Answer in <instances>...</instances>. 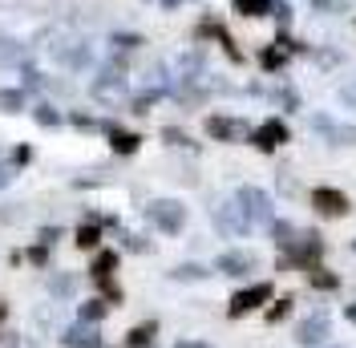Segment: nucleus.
<instances>
[{
  "label": "nucleus",
  "instance_id": "1",
  "mask_svg": "<svg viewBox=\"0 0 356 348\" xmlns=\"http://www.w3.org/2000/svg\"><path fill=\"white\" fill-rule=\"evenodd\" d=\"M150 223L166 235H178L182 223H186V207L175 203V198H158V203H150Z\"/></svg>",
  "mask_w": 356,
  "mask_h": 348
},
{
  "label": "nucleus",
  "instance_id": "2",
  "mask_svg": "<svg viewBox=\"0 0 356 348\" xmlns=\"http://www.w3.org/2000/svg\"><path fill=\"white\" fill-rule=\"evenodd\" d=\"M271 300V283H255V287H243L239 296H231V316H247V312H255L259 304H267Z\"/></svg>",
  "mask_w": 356,
  "mask_h": 348
},
{
  "label": "nucleus",
  "instance_id": "3",
  "mask_svg": "<svg viewBox=\"0 0 356 348\" xmlns=\"http://www.w3.org/2000/svg\"><path fill=\"white\" fill-rule=\"evenodd\" d=\"M239 203H243V215L251 223H271V198L264 191H255V187H243L239 191Z\"/></svg>",
  "mask_w": 356,
  "mask_h": 348
},
{
  "label": "nucleus",
  "instance_id": "4",
  "mask_svg": "<svg viewBox=\"0 0 356 348\" xmlns=\"http://www.w3.org/2000/svg\"><path fill=\"white\" fill-rule=\"evenodd\" d=\"M312 207H316L320 215H332V219L348 215V198L340 195V191H332V187H320V191L312 195Z\"/></svg>",
  "mask_w": 356,
  "mask_h": 348
},
{
  "label": "nucleus",
  "instance_id": "5",
  "mask_svg": "<svg viewBox=\"0 0 356 348\" xmlns=\"http://www.w3.org/2000/svg\"><path fill=\"white\" fill-rule=\"evenodd\" d=\"M215 223H219V231H227V235H243L247 227H251V219L243 215V207H239V203L219 207V211H215Z\"/></svg>",
  "mask_w": 356,
  "mask_h": 348
},
{
  "label": "nucleus",
  "instance_id": "6",
  "mask_svg": "<svg viewBox=\"0 0 356 348\" xmlns=\"http://www.w3.org/2000/svg\"><path fill=\"white\" fill-rule=\"evenodd\" d=\"M251 142H255V146H259V150H275V146H280V142H288V126H284V122H275V118H271V122H264V126H259V130L251 134Z\"/></svg>",
  "mask_w": 356,
  "mask_h": 348
},
{
  "label": "nucleus",
  "instance_id": "7",
  "mask_svg": "<svg viewBox=\"0 0 356 348\" xmlns=\"http://www.w3.org/2000/svg\"><path fill=\"white\" fill-rule=\"evenodd\" d=\"M324 332H328V316H320V312H316V316H308L304 324L296 328V336H300V345H304V348L320 345V340H324Z\"/></svg>",
  "mask_w": 356,
  "mask_h": 348
},
{
  "label": "nucleus",
  "instance_id": "8",
  "mask_svg": "<svg viewBox=\"0 0 356 348\" xmlns=\"http://www.w3.org/2000/svg\"><path fill=\"white\" fill-rule=\"evenodd\" d=\"M61 340H65V348H102V340H97V328H93V324H73Z\"/></svg>",
  "mask_w": 356,
  "mask_h": 348
},
{
  "label": "nucleus",
  "instance_id": "9",
  "mask_svg": "<svg viewBox=\"0 0 356 348\" xmlns=\"http://www.w3.org/2000/svg\"><path fill=\"white\" fill-rule=\"evenodd\" d=\"M255 267V255H247V251H227V255H219V271H227V276H247Z\"/></svg>",
  "mask_w": 356,
  "mask_h": 348
},
{
  "label": "nucleus",
  "instance_id": "10",
  "mask_svg": "<svg viewBox=\"0 0 356 348\" xmlns=\"http://www.w3.org/2000/svg\"><path fill=\"white\" fill-rule=\"evenodd\" d=\"M207 134L219 138V142H231V138L243 134V122H235V118H207Z\"/></svg>",
  "mask_w": 356,
  "mask_h": 348
},
{
  "label": "nucleus",
  "instance_id": "11",
  "mask_svg": "<svg viewBox=\"0 0 356 348\" xmlns=\"http://www.w3.org/2000/svg\"><path fill=\"white\" fill-rule=\"evenodd\" d=\"M106 134H110V146H113V154H134L138 146H142V138H138V134H130V130H118V126H106Z\"/></svg>",
  "mask_w": 356,
  "mask_h": 348
},
{
  "label": "nucleus",
  "instance_id": "12",
  "mask_svg": "<svg viewBox=\"0 0 356 348\" xmlns=\"http://www.w3.org/2000/svg\"><path fill=\"white\" fill-rule=\"evenodd\" d=\"M113 267H118V255H113V251H102V255L93 260V267H89V276H93V283H97V287H102V283H110Z\"/></svg>",
  "mask_w": 356,
  "mask_h": 348
},
{
  "label": "nucleus",
  "instance_id": "13",
  "mask_svg": "<svg viewBox=\"0 0 356 348\" xmlns=\"http://www.w3.org/2000/svg\"><path fill=\"white\" fill-rule=\"evenodd\" d=\"M288 251L296 255V263H312L316 255H320V235H304V239L291 243Z\"/></svg>",
  "mask_w": 356,
  "mask_h": 348
},
{
  "label": "nucleus",
  "instance_id": "14",
  "mask_svg": "<svg viewBox=\"0 0 356 348\" xmlns=\"http://www.w3.org/2000/svg\"><path fill=\"white\" fill-rule=\"evenodd\" d=\"M77 292V276H69V271H57L53 280H49V296L53 300H69Z\"/></svg>",
  "mask_w": 356,
  "mask_h": 348
},
{
  "label": "nucleus",
  "instance_id": "15",
  "mask_svg": "<svg viewBox=\"0 0 356 348\" xmlns=\"http://www.w3.org/2000/svg\"><path fill=\"white\" fill-rule=\"evenodd\" d=\"M154 332H158V324H154V320H146V324L130 328L126 345H130V348H150V345H154Z\"/></svg>",
  "mask_w": 356,
  "mask_h": 348
},
{
  "label": "nucleus",
  "instance_id": "16",
  "mask_svg": "<svg viewBox=\"0 0 356 348\" xmlns=\"http://www.w3.org/2000/svg\"><path fill=\"white\" fill-rule=\"evenodd\" d=\"M33 122L44 126V130H57V126H61V109L49 106V102H41V106H33Z\"/></svg>",
  "mask_w": 356,
  "mask_h": 348
},
{
  "label": "nucleus",
  "instance_id": "17",
  "mask_svg": "<svg viewBox=\"0 0 356 348\" xmlns=\"http://www.w3.org/2000/svg\"><path fill=\"white\" fill-rule=\"evenodd\" d=\"M24 106H29L24 89H0V109L4 113H24Z\"/></svg>",
  "mask_w": 356,
  "mask_h": 348
},
{
  "label": "nucleus",
  "instance_id": "18",
  "mask_svg": "<svg viewBox=\"0 0 356 348\" xmlns=\"http://www.w3.org/2000/svg\"><path fill=\"white\" fill-rule=\"evenodd\" d=\"M235 13H243V17H267V13H275V0H235Z\"/></svg>",
  "mask_w": 356,
  "mask_h": 348
},
{
  "label": "nucleus",
  "instance_id": "19",
  "mask_svg": "<svg viewBox=\"0 0 356 348\" xmlns=\"http://www.w3.org/2000/svg\"><path fill=\"white\" fill-rule=\"evenodd\" d=\"M106 300H86V304L77 308V320H81V324H97V320H102V316H106Z\"/></svg>",
  "mask_w": 356,
  "mask_h": 348
},
{
  "label": "nucleus",
  "instance_id": "20",
  "mask_svg": "<svg viewBox=\"0 0 356 348\" xmlns=\"http://www.w3.org/2000/svg\"><path fill=\"white\" fill-rule=\"evenodd\" d=\"M97 239H102V231H97V223H93V219L77 227V247H81V251H89V247H97Z\"/></svg>",
  "mask_w": 356,
  "mask_h": 348
},
{
  "label": "nucleus",
  "instance_id": "21",
  "mask_svg": "<svg viewBox=\"0 0 356 348\" xmlns=\"http://www.w3.org/2000/svg\"><path fill=\"white\" fill-rule=\"evenodd\" d=\"M288 49H296V45L280 41L275 49H267V53H264V65H267V69H280V65H284V57H288Z\"/></svg>",
  "mask_w": 356,
  "mask_h": 348
},
{
  "label": "nucleus",
  "instance_id": "22",
  "mask_svg": "<svg viewBox=\"0 0 356 348\" xmlns=\"http://www.w3.org/2000/svg\"><path fill=\"white\" fill-rule=\"evenodd\" d=\"M207 276V267H199V263H182V267H175V280H202Z\"/></svg>",
  "mask_w": 356,
  "mask_h": 348
},
{
  "label": "nucleus",
  "instance_id": "23",
  "mask_svg": "<svg viewBox=\"0 0 356 348\" xmlns=\"http://www.w3.org/2000/svg\"><path fill=\"white\" fill-rule=\"evenodd\" d=\"M275 243H280V247H291V243H296V227H291V223H275Z\"/></svg>",
  "mask_w": 356,
  "mask_h": 348
},
{
  "label": "nucleus",
  "instance_id": "24",
  "mask_svg": "<svg viewBox=\"0 0 356 348\" xmlns=\"http://www.w3.org/2000/svg\"><path fill=\"white\" fill-rule=\"evenodd\" d=\"M24 260L37 263V267H44V263H49V247H44V243H41V247H29V251H24Z\"/></svg>",
  "mask_w": 356,
  "mask_h": 348
},
{
  "label": "nucleus",
  "instance_id": "25",
  "mask_svg": "<svg viewBox=\"0 0 356 348\" xmlns=\"http://www.w3.org/2000/svg\"><path fill=\"white\" fill-rule=\"evenodd\" d=\"M113 45H118V49H138L142 37H134V33H113Z\"/></svg>",
  "mask_w": 356,
  "mask_h": 348
},
{
  "label": "nucleus",
  "instance_id": "26",
  "mask_svg": "<svg viewBox=\"0 0 356 348\" xmlns=\"http://www.w3.org/2000/svg\"><path fill=\"white\" fill-rule=\"evenodd\" d=\"M73 126H77V130H97V118H89V113L77 109V113H73Z\"/></svg>",
  "mask_w": 356,
  "mask_h": 348
},
{
  "label": "nucleus",
  "instance_id": "27",
  "mask_svg": "<svg viewBox=\"0 0 356 348\" xmlns=\"http://www.w3.org/2000/svg\"><path fill=\"white\" fill-rule=\"evenodd\" d=\"M13 162H17V166H29V162H33V146H17V150H13Z\"/></svg>",
  "mask_w": 356,
  "mask_h": 348
},
{
  "label": "nucleus",
  "instance_id": "28",
  "mask_svg": "<svg viewBox=\"0 0 356 348\" xmlns=\"http://www.w3.org/2000/svg\"><path fill=\"white\" fill-rule=\"evenodd\" d=\"M57 239H61V227H41V243L44 247H53Z\"/></svg>",
  "mask_w": 356,
  "mask_h": 348
},
{
  "label": "nucleus",
  "instance_id": "29",
  "mask_svg": "<svg viewBox=\"0 0 356 348\" xmlns=\"http://www.w3.org/2000/svg\"><path fill=\"white\" fill-rule=\"evenodd\" d=\"M162 138H166L170 146H186V142H191V138H186L182 130H162Z\"/></svg>",
  "mask_w": 356,
  "mask_h": 348
},
{
  "label": "nucleus",
  "instance_id": "30",
  "mask_svg": "<svg viewBox=\"0 0 356 348\" xmlns=\"http://www.w3.org/2000/svg\"><path fill=\"white\" fill-rule=\"evenodd\" d=\"M312 283H316V287H336V276H324V271H316V276H312Z\"/></svg>",
  "mask_w": 356,
  "mask_h": 348
},
{
  "label": "nucleus",
  "instance_id": "31",
  "mask_svg": "<svg viewBox=\"0 0 356 348\" xmlns=\"http://www.w3.org/2000/svg\"><path fill=\"white\" fill-rule=\"evenodd\" d=\"M13 178H17V171H13V166H4V162H0V191H4V187H8V182H13Z\"/></svg>",
  "mask_w": 356,
  "mask_h": 348
},
{
  "label": "nucleus",
  "instance_id": "32",
  "mask_svg": "<svg viewBox=\"0 0 356 348\" xmlns=\"http://www.w3.org/2000/svg\"><path fill=\"white\" fill-rule=\"evenodd\" d=\"M178 348H211V345H186V340H182V345H178Z\"/></svg>",
  "mask_w": 356,
  "mask_h": 348
},
{
  "label": "nucleus",
  "instance_id": "33",
  "mask_svg": "<svg viewBox=\"0 0 356 348\" xmlns=\"http://www.w3.org/2000/svg\"><path fill=\"white\" fill-rule=\"evenodd\" d=\"M348 320H353V324H356V304H353V308H348Z\"/></svg>",
  "mask_w": 356,
  "mask_h": 348
},
{
  "label": "nucleus",
  "instance_id": "34",
  "mask_svg": "<svg viewBox=\"0 0 356 348\" xmlns=\"http://www.w3.org/2000/svg\"><path fill=\"white\" fill-rule=\"evenodd\" d=\"M316 4H320V8H328V4H336V0H316Z\"/></svg>",
  "mask_w": 356,
  "mask_h": 348
},
{
  "label": "nucleus",
  "instance_id": "35",
  "mask_svg": "<svg viewBox=\"0 0 356 348\" xmlns=\"http://www.w3.org/2000/svg\"><path fill=\"white\" fill-rule=\"evenodd\" d=\"M162 4H166V8H175V4H178V0H162Z\"/></svg>",
  "mask_w": 356,
  "mask_h": 348
},
{
  "label": "nucleus",
  "instance_id": "36",
  "mask_svg": "<svg viewBox=\"0 0 356 348\" xmlns=\"http://www.w3.org/2000/svg\"><path fill=\"white\" fill-rule=\"evenodd\" d=\"M0 320H4V304H0Z\"/></svg>",
  "mask_w": 356,
  "mask_h": 348
}]
</instances>
